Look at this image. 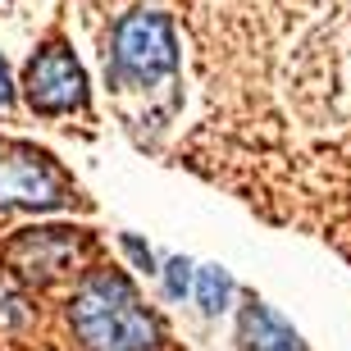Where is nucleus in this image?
Wrapping results in <instances>:
<instances>
[{
  "label": "nucleus",
  "mask_w": 351,
  "mask_h": 351,
  "mask_svg": "<svg viewBox=\"0 0 351 351\" xmlns=\"http://www.w3.org/2000/svg\"><path fill=\"white\" fill-rule=\"evenodd\" d=\"M69 319L87 351H151L160 338L156 319L137 301L132 283L110 269L82 278V287L69 301Z\"/></svg>",
  "instance_id": "1"
},
{
  "label": "nucleus",
  "mask_w": 351,
  "mask_h": 351,
  "mask_svg": "<svg viewBox=\"0 0 351 351\" xmlns=\"http://www.w3.org/2000/svg\"><path fill=\"white\" fill-rule=\"evenodd\" d=\"M178 69V37L169 14L128 10L110 27V78L119 87H151L173 78Z\"/></svg>",
  "instance_id": "2"
},
{
  "label": "nucleus",
  "mask_w": 351,
  "mask_h": 351,
  "mask_svg": "<svg viewBox=\"0 0 351 351\" xmlns=\"http://www.w3.org/2000/svg\"><path fill=\"white\" fill-rule=\"evenodd\" d=\"M23 101L37 110V114H73L87 105V73L73 60L69 46L60 41H46L32 60H27L23 73Z\"/></svg>",
  "instance_id": "3"
},
{
  "label": "nucleus",
  "mask_w": 351,
  "mask_h": 351,
  "mask_svg": "<svg viewBox=\"0 0 351 351\" xmlns=\"http://www.w3.org/2000/svg\"><path fill=\"white\" fill-rule=\"evenodd\" d=\"M69 201V178L32 146L0 151V210H55Z\"/></svg>",
  "instance_id": "4"
},
{
  "label": "nucleus",
  "mask_w": 351,
  "mask_h": 351,
  "mask_svg": "<svg viewBox=\"0 0 351 351\" xmlns=\"http://www.w3.org/2000/svg\"><path fill=\"white\" fill-rule=\"evenodd\" d=\"M78 247L82 242L73 228H27V233H19L10 242L5 256H10V265L19 274L37 278V283H51L78 261Z\"/></svg>",
  "instance_id": "5"
},
{
  "label": "nucleus",
  "mask_w": 351,
  "mask_h": 351,
  "mask_svg": "<svg viewBox=\"0 0 351 351\" xmlns=\"http://www.w3.org/2000/svg\"><path fill=\"white\" fill-rule=\"evenodd\" d=\"M242 342H247V351H306L301 338L292 333V324H283L261 301L242 306Z\"/></svg>",
  "instance_id": "6"
},
{
  "label": "nucleus",
  "mask_w": 351,
  "mask_h": 351,
  "mask_svg": "<svg viewBox=\"0 0 351 351\" xmlns=\"http://www.w3.org/2000/svg\"><path fill=\"white\" fill-rule=\"evenodd\" d=\"M192 292H196V306L206 315H219L223 306H228V297H233V278H228V269H219V265H201L192 278Z\"/></svg>",
  "instance_id": "7"
},
{
  "label": "nucleus",
  "mask_w": 351,
  "mask_h": 351,
  "mask_svg": "<svg viewBox=\"0 0 351 351\" xmlns=\"http://www.w3.org/2000/svg\"><path fill=\"white\" fill-rule=\"evenodd\" d=\"M160 274H165V292H169L173 301H182L187 292H192V278H196V269H192L187 261H182V256H173V261L165 265Z\"/></svg>",
  "instance_id": "8"
},
{
  "label": "nucleus",
  "mask_w": 351,
  "mask_h": 351,
  "mask_svg": "<svg viewBox=\"0 0 351 351\" xmlns=\"http://www.w3.org/2000/svg\"><path fill=\"white\" fill-rule=\"evenodd\" d=\"M123 251H128V256H132V261H137V265H142V269H151V265H156V261H151V247H142V242H137V237H123Z\"/></svg>",
  "instance_id": "9"
},
{
  "label": "nucleus",
  "mask_w": 351,
  "mask_h": 351,
  "mask_svg": "<svg viewBox=\"0 0 351 351\" xmlns=\"http://www.w3.org/2000/svg\"><path fill=\"white\" fill-rule=\"evenodd\" d=\"M14 101V82H10V69H5V60H0V110Z\"/></svg>",
  "instance_id": "10"
}]
</instances>
